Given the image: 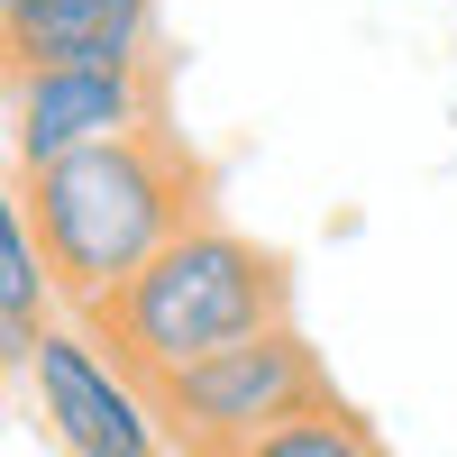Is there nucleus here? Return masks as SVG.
<instances>
[{
  "label": "nucleus",
  "instance_id": "nucleus-9",
  "mask_svg": "<svg viewBox=\"0 0 457 457\" xmlns=\"http://www.w3.org/2000/svg\"><path fill=\"white\" fill-rule=\"evenodd\" d=\"M19 10H28V0H0V19H19Z\"/></svg>",
  "mask_w": 457,
  "mask_h": 457
},
{
  "label": "nucleus",
  "instance_id": "nucleus-2",
  "mask_svg": "<svg viewBox=\"0 0 457 457\" xmlns=\"http://www.w3.org/2000/svg\"><path fill=\"white\" fill-rule=\"evenodd\" d=\"M83 320L101 329V348L137 385H156V375L228 348V338H256V329L293 320V265H284V247H265L247 228H228L220 211H202Z\"/></svg>",
  "mask_w": 457,
  "mask_h": 457
},
{
  "label": "nucleus",
  "instance_id": "nucleus-7",
  "mask_svg": "<svg viewBox=\"0 0 457 457\" xmlns=\"http://www.w3.org/2000/svg\"><path fill=\"white\" fill-rule=\"evenodd\" d=\"M0 312L10 320H55V275H46V247H37V220H28V193H19V165L0 146Z\"/></svg>",
  "mask_w": 457,
  "mask_h": 457
},
{
  "label": "nucleus",
  "instance_id": "nucleus-5",
  "mask_svg": "<svg viewBox=\"0 0 457 457\" xmlns=\"http://www.w3.org/2000/svg\"><path fill=\"white\" fill-rule=\"evenodd\" d=\"M165 120V73L156 64H46V73H0V146L10 165H46L73 146L129 137Z\"/></svg>",
  "mask_w": 457,
  "mask_h": 457
},
{
  "label": "nucleus",
  "instance_id": "nucleus-1",
  "mask_svg": "<svg viewBox=\"0 0 457 457\" xmlns=\"http://www.w3.org/2000/svg\"><path fill=\"white\" fill-rule=\"evenodd\" d=\"M37 247H46V275L64 312H101L146 256H156L174 228H193L211 211V165L174 137V120L73 146L19 174Z\"/></svg>",
  "mask_w": 457,
  "mask_h": 457
},
{
  "label": "nucleus",
  "instance_id": "nucleus-6",
  "mask_svg": "<svg viewBox=\"0 0 457 457\" xmlns=\"http://www.w3.org/2000/svg\"><path fill=\"white\" fill-rule=\"evenodd\" d=\"M46 64H156V0H28L0 19V73Z\"/></svg>",
  "mask_w": 457,
  "mask_h": 457
},
{
  "label": "nucleus",
  "instance_id": "nucleus-3",
  "mask_svg": "<svg viewBox=\"0 0 457 457\" xmlns=\"http://www.w3.org/2000/svg\"><path fill=\"white\" fill-rule=\"evenodd\" d=\"M146 394H156V421H165L174 457H228V448H247L265 430H284L293 411L329 403L338 385H329V366H320L312 338H302L293 320H275L256 338H228V348L156 375Z\"/></svg>",
  "mask_w": 457,
  "mask_h": 457
},
{
  "label": "nucleus",
  "instance_id": "nucleus-4",
  "mask_svg": "<svg viewBox=\"0 0 457 457\" xmlns=\"http://www.w3.org/2000/svg\"><path fill=\"white\" fill-rule=\"evenodd\" d=\"M28 394H37V411H46V430L64 439V457H174L165 421H156V394L101 348V329L83 312L37 329Z\"/></svg>",
  "mask_w": 457,
  "mask_h": 457
},
{
  "label": "nucleus",
  "instance_id": "nucleus-8",
  "mask_svg": "<svg viewBox=\"0 0 457 457\" xmlns=\"http://www.w3.org/2000/svg\"><path fill=\"white\" fill-rule=\"evenodd\" d=\"M228 457H394L385 439H375V421L366 411H348V403H312V411H293L284 430H265V439H247V448H228Z\"/></svg>",
  "mask_w": 457,
  "mask_h": 457
}]
</instances>
